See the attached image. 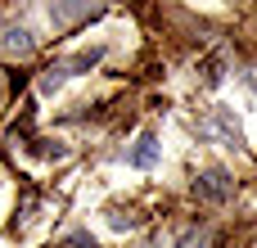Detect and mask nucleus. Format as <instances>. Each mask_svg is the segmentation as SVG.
I'll return each mask as SVG.
<instances>
[{"label": "nucleus", "instance_id": "f257e3e1", "mask_svg": "<svg viewBox=\"0 0 257 248\" xmlns=\"http://www.w3.org/2000/svg\"><path fill=\"white\" fill-rule=\"evenodd\" d=\"M230 190H235V181H230L221 167H212V172H203V176L194 181V194H199L203 203H226V199H230Z\"/></svg>", "mask_w": 257, "mask_h": 248}, {"label": "nucleus", "instance_id": "f03ea898", "mask_svg": "<svg viewBox=\"0 0 257 248\" xmlns=\"http://www.w3.org/2000/svg\"><path fill=\"white\" fill-rule=\"evenodd\" d=\"M126 163H131V167H140V172H145V167H154V163H158V140L145 131V136L126 149Z\"/></svg>", "mask_w": 257, "mask_h": 248}, {"label": "nucleus", "instance_id": "7ed1b4c3", "mask_svg": "<svg viewBox=\"0 0 257 248\" xmlns=\"http://www.w3.org/2000/svg\"><path fill=\"white\" fill-rule=\"evenodd\" d=\"M32 50H36V41H32V32H27V27H9V32H5V54L27 59Z\"/></svg>", "mask_w": 257, "mask_h": 248}, {"label": "nucleus", "instance_id": "20e7f679", "mask_svg": "<svg viewBox=\"0 0 257 248\" xmlns=\"http://www.w3.org/2000/svg\"><path fill=\"white\" fill-rule=\"evenodd\" d=\"M90 14H99V9H95V5H59V0L50 5V18H54V23H81V18H90Z\"/></svg>", "mask_w": 257, "mask_h": 248}, {"label": "nucleus", "instance_id": "39448f33", "mask_svg": "<svg viewBox=\"0 0 257 248\" xmlns=\"http://www.w3.org/2000/svg\"><path fill=\"white\" fill-rule=\"evenodd\" d=\"M68 77H72V72H68V63H50V68L41 72V90L50 95V90H59V86H63Z\"/></svg>", "mask_w": 257, "mask_h": 248}, {"label": "nucleus", "instance_id": "423d86ee", "mask_svg": "<svg viewBox=\"0 0 257 248\" xmlns=\"http://www.w3.org/2000/svg\"><path fill=\"white\" fill-rule=\"evenodd\" d=\"M181 248H212V235H208V230H190V235L181 239Z\"/></svg>", "mask_w": 257, "mask_h": 248}]
</instances>
